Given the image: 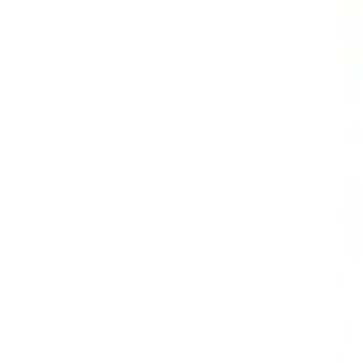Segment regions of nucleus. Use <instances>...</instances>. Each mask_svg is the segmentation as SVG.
Returning a JSON list of instances; mask_svg holds the SVG:
<instances>
[]
</instances>
